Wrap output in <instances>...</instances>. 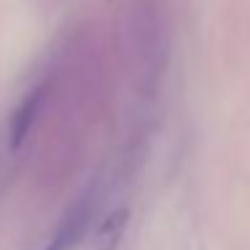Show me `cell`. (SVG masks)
Masks as SVG:
<instances>
[{"label":"cell","instance_id":"obj_1","mask_svg":"<svg viewBox=\"0 0 250 250\" xmlns=\"http://www.w3.org/2000/svg\"><path fill=\"white\" fill-rule=\"evenodd\" d=\"M41 103H43V86L33 89V92H30L27 97L14 108L11 119H8V143H11V151L22 148V143L27 140L30 129H33V124H35V119H38Z\"/></svg>","mask_w":250,"mask_h":250},{"label":"cell","instance_id":"obj_3","mask_svg":"<svg viewBox=\"0 0 250 250\" xmlns=\"http://www.w3.org/2000/svg\"><path fill=\"white\" fill-rule=\"evenodd\" d=\"M126 218L129 212L121 207V210H113L97 229V237H94V250H116L124 237V229H126Z\"/></svg>","mask_w":250,"mask_h":250},{"label":"cell","instance_id":"obj_2","mask_svg":"<svg viewBox=\"0 0 250 250\" xmlns=\"http://www.w3.org/2000/svg\"><path fill=\"white\" fill-rule=\"evenodd\" d=\"M89 215H92V207H89V202H78L76 207H73L70 212H67V218L60 223V229H57V234L51 237V242L46 245L43 250H73L76 248V242L83 237V231H86V223H89Z\"/></svg>","mask_w":250,"mask_h":250}]
</instances>
